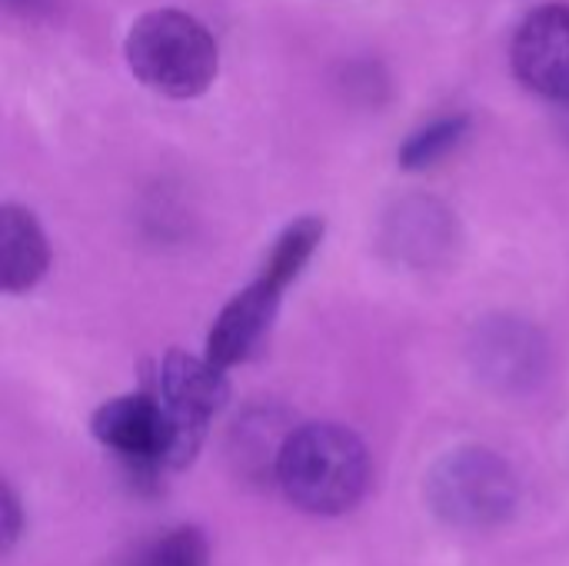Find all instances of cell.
I'll use <instances>...</instances> for the list:
<instances>
[{
    "instance_id": "6da1fadb",
    "label": "cell",
    "mask_w": 569,
    "mask_h": 566,
    "mask_svg": "<svg viewBox=\"0 0 569 566\" xmlns=\"http://www.w3.org/2000/svg\"><path fill=\"white\" fill-rule=\"evenodd\" d=\"M273 477L280 494L303 514H350L370 487L367 444L340 424H303L280 440Z\"/></svg>"
},
{
    "instance_id": "7a4b0ae2",
    "label": "cell",
    "mask_w": 569,
    "mask_h": 566,
    "mask_svg": "<svg viewBox=\"0 0 569 566\" xmlns=\"http://www.w3.org/2000/svg\"><path fill=\"white\" fill-rule=\"evenodd\" d=\"M90 434L100 447L117 454L140 484H157L163 474L190 467L207 437V430L180 420L157 390L100 404L90 417Z\"/></svg>"
},
{
    "instance_id": "3957f363",
    "label": "cell",
    "mask_w": 569,
    "mask_h": 566,
    "mask_svg": "<svg viewBox=\"0 0 569 566\" xmlns=\"http://www.w3.org/2000/svg\"><path fill=\"white\" fill-rule=\"evenodd\" d=\"M133 77L163 97L190 100L217 80L220 53L213 33L183 10H150L133 20L123 40Z\"/></svg>"
},
{
    "instance_id": "277c9868",
    "label": "cell",
    "mask_w": 569,
    "mask_h": 566,
    "mask_svg": "<svg viewBox=\"0 0 569 566\" xmlns=\"http://www.w3.org/2000/svg\"><path fill=\"white\" fill-rule=\"evenodd\" d=\"M517 500L520 484L510 464L487 447H457L427 474V504L450 527H497L513 517Z\"/></svg>"
},
{
    "instance_id": "5b68a950",
    "label": "cell",
    "mask_w": 569,
    "mask_h": 566,
    "mask_svg": "<svg viewBox=\"0 0 569 566\" xmlns=\"http://www.w3.org/2000/svg\"><path fill=\"white\" fill-rule=\"evenodd\" d=\"M517 80L547 97L563 103L569 100V7L550 3L533 10L510 47Z\"/></svg>"
},
{
    "instance_id": "8992f818",
    "label": "cell",
    "mask_w": 569,
    "mask_h": 566,
    "mask_svg": "<svg viewBox=\"0 0 569 566\" xmlns=\"http://www.w3.org/2000/svg\"><path fill=\"white\" fill-rule=\"evenodd\" d=\"M470 357L480 380L510 394L533 387L547 367V347L540 334L523 320H510V317L483 320L473 334Z\"/></svg>"
},
{
    "instance_id": "52a82bcc",
    "label": "cell",
    "mask_w": 569,
    "mask_h": 566,
    "mask_svg": "<svg viewBox=\"0 0 569 566\" xmlns=\"http://www.w3.org/2000/svg\"><path fill=\"white\" fill-rule=\"evenodd\" d=\"M283 290H287L283 284H277L273 277H267L260 270L257 280L247 284L213 320V327L207 334V357L223 370L243 364L267 337Z\"/></svg>"
},
{
    "instance_id": "ba28073f",
    "label": "cell",
    "mask_w": 569,
    "mask_h": 566,
    "mask_svg": "<svg viewBox=\"0 0 569 566\" xmlns=\"http://www.w3.org/2000/svg\"><path fill=\"white\" fill-rule=\"evenodd\" d=\"M160 400L187 424L210 427V420L223 410L230 400L227 370L217 367L207 354L193 357L183 350H170L157 367V387Z\"/></svg>"
},
{
    "instance_id": "9c48e42d",
    "label": "cell",
    "mask_w": 569,
    "mask_h": 566,
    "mask_svg": "<svg viewBox=\"0 0 569 566\" xmlns=\"http://www.w3.org/2000/svg\"><path fill=\"white\" fill-rule=\"evenodd\" d=\"M50 267V247L27 207L7 203L0 210V284L7 294H27Z\"/></svg>"
},
{
    "instance_id": "30bf717a",
    "label": "cell",
    "mask_w": 569,
    "mask_h": 566,
    "mask_svg": "<svg viewBox=\"0 0 569 566\" xmlns=\"http://www.w3.org/2000/svg\"><path fill=\"white\" fill-rule=\"evenodd\" d=\"M320 240H323V220L320 217H300L290 227H283V234L273 240L260 270L267 277H273L277 284L290 287L300 277V270L310 264V257L317 254Z\"/></svg>"
},
{
    "instance_id": "8fae6325",
    "label": "cell",
    "mask_w": 569,
    "mask_h": 566,
    "mask_svg": "<svg viewBox=\"0 0 569 566\" xmlns=\"http://www.w3.org/2000/svg\"><path fill=\"white\" fill-rule=\"evenodd\" d=\"M123 566H210V544L197 527H173L137 544Z\"/></svg>"
},
{
    "instance_id": "7c38bea8",
    "label": "cell",
    "mask_w": 569,
    "mask_h": 566,
    "mask_svg": "<svg viewBox=\"0 0 569 566\" xmlns=\"http://www.w3.org/2000/svg\"><path fill=\"white\" fill-rule=\"evenodd\" d=\"M467 133V117H443L433 120L430 127L417 130L403 147H400V167L407 170H423L443 160Z\"/></svg>"
},
{
    "instance_id": "4fadbf2b",
    "label": "cell",
    "mask_w": 569,
    "mask_h": 566,
    "mask_svg": "<svg viewBox=\"0 0 569 566\" xmlns=\"http://www.w3.org/2000/svg\"><path fill=\"white\" fill-rule=\"evenodd\" d=\"M20 530H23V514H20L17 494L10 484H3V550H13Z\"/></svg>"
},
{
    "instance_id": "5bb4252c",
    "label": "cell",
    "mask_w": 569,
    "mask_h": 566,
    "mask_svg": "<svg viewBox=\"0 0 569 566\" xmlns=\"http://www.w3.org/2000/svg\"><path fill=\"white\" fill-rule=\"evenodd\" d=\"M7 7L17 13H37V10H47L50 0H7Z\"/></svg>"
},
{
    "instance_id": "9a60e30c",
    "label": "cell",
    "mask_w": 569,
    "mask_h": 566,
    "mask_svg": "<svg viewBox=\"0 0 569 566\" xmlns=\"http://www.w3.org/2000/svg\"><path fill=\"white\" fill-rule=\"evenodd\" d=\"M567 103V110H563V133H567V140H569V100H563Z\"/></svg>"
}]
</instances>
